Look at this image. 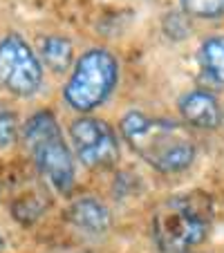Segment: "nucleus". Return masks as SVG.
I'll return each mask as SVG.
<instances>
[{"mask_svg": "<svg viewBox=\"0 0 224 253\" xmlns=\"http://www.w3.org/2000/svg\"><path fill=\"white\" fill-rule=\"evenodd\" d=\"M179 115L188 126L200 130H215L222 126V108L206 90L186 92L179 99Z\"/></svg>", "mask_w": 224, "mask_h": 253, "instance_id": "7", "label": "nucleus"}, {"mask_svg": "<svg viewBox=\"0 0 224 253\" xmlns=\"http://www.w3.org/2000/svg\"><path fill=\"white\" fill-rule=\"evenodd\" d=\"M70 220L77 229L92 235H101L110 229V211L94 197H79L70 206Z\"/></svg>", "mask_w": 224, "mask_h": 253, "instance_id": "8", "label": "nucleus"}, {"mask_svg": "<svg viewBox=\"0 0 224 253\" xmlns=\"http://www.w3.org/2000/svg\"><path fill=\"white\" fill-rule=\"evenodd\" d=\"M121 134L130 148L159 172H181L195 159L193 137L173 121L133 110L121 119Z\"/></svg>", "mask_w": 224, "mask_h": 253, "instance_id": "1", "label": "nucleus"}, {"mask_svg": "<svg viewBox=\"0 0 224 253\" xmlns=\"http://www.w3.org/2000/svg\"><path fill=\"white\" fill-rule=\"evenodd\" d=\"M23 137L43 177L58 193L67 195L74 186V162L54 115L49 110L34 112L25 124Z\"/></svg>", "mask_w": 224, "mask_h": 253, "instance_id": "2", "label": "nucleus"}, {"mask_svg": "<svg viewBox=\"0 0 224 253\" xmlns=\"http://www.w3.org/2000/svg\"><path fill=\"white\" fill-rule=\"evenodd\" d=\"M70 139L83 166L105 170L119 159V139L103 119L79 117L70 126Z\"/></svg>", "mask_w": 224, "mask_h": 253, "instance_id": "6", "label": "nucleus"}, {"mask_svg": "<svg viewBox=\"0 0 224 253\" xmlns=\"http://www.w3.org/2000/svg\"><path fill=\"white\" fill-rule=\"evenodd\" d=\"M117 81L119 63L108 49H88L77 61L63 87V99L77 112H92L108 101Z\"/></svg>", "mask_w": 224, "mask_h": 253, "instance_id": "4", "label": "nucleus"}, {"mask_svg": "<svg viewBox=\"0 0 224 253\" xmlns=\"http://www.w3.org/2000/svg\"><path fill=\"white\" fill-rule=\"evenodd\" d=\"M209 233V213L193 197H173L153 215V240L162 253H191Z\"/></svg>", "mask_w": 224, "mask_h": 253, "instance_id": "3", "label": "nucleus"}, {"mask_svg": "<svg viewBox=\"0 0 224 253\" xmlns=\"http://www.w3.org/2000/svg\"><path fill=\"white\" fill-rule=\"evenodd\" d=\"M181 9L193 18L215 20L224 16V0H179Z\"/></svg>", "mask_w": 224, "mask_h": 253, "instance_id": "11", "label": "nucleus"}, {"mask_svg": "<svg viewBox=\"0 0 224 253\" xmlns=\"http://www.w3.org/2000/svg\"><path fill=\"white\" fill-rule=\"evenodd\" d=\"M0 85L16 96H32L43 85V65L18 34L0 41Z\"/></svg>", "mask_w": 224, "mask_h": 253, "instance_id": "5", "label": "nucleus"}, {"mask_svg": "<svg viewBox=\"0 0 224 253\" xmlns=\"http://www.w3.org/2000/svg\"><path fill=\"white\" fill-rule=\"evenodd\" d=\"M41 58L54 74H63V72L70 70L74 49H72V43L65 36L52 34V36H45L41 41Z\"/></svg>", "mask_w": 224, "mask_h": 253, "instance_id": "9", "label": "nucleus"}, {"mask_svg": "<svg viewBox=\"0 0 224 253\" xmlns=\"http://www.w3.org/2000/svg\"><path fill=\"white\" fill-rule=\"evenodd\" d=\"M16 119L9 110H7L5 105L0 103V150L11 146L16 141Z\"/></svg>", "mask_w": 224, "mask_h": 253, "instance_id": "12", "label": "nucleus"}, {"mask_svg": "<svg viewBox=\"0 0 224 253\" xmlns=\"http://www.w3.org/2000/svg\"><path fill=\"white\" fill-rule=\"evenodd\" d=\"M200 65L204 77L224 87V36H211L200 45Z\"/></svg>", "mask_w": 224, "mask_h": 253, "instance_id": "10", "label": "nucleus"}]
</instances>
